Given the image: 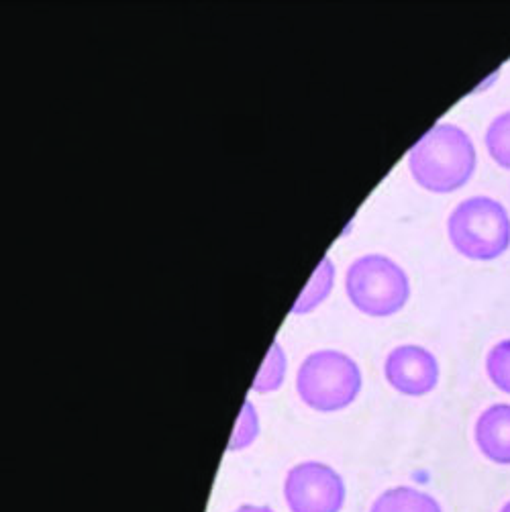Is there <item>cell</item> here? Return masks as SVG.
<instances>
[{
  "instance_id": "5",
  "label": "cell",
  "mask_w": 510,
  "mask_h": 512,
  "mask_svg": "<svg viewBox=\"0 0 510 512\" xmlns=\"http://www.w3.org/2000/svg\"><path fill=\"white\" fill-rule=\"evenodd\" d=\"M282 494L290 512H341L347 486L335 468L309 459L288 470Z\"/></svg>"
},
{
  "instance_id": "15",
  "label": "cell",
  "mask_w": 510,
  "mask_h": 512,
  "mask_svg": "<svg viewBox=\"0 0 510 512\" xmlns=\"http://www.w3.org/2000/svg\"><path fill=\"white\" fill-rule=\"evenodd\" d=\"M498 512H510V500H508V502H506Z\"/></svg>"
},
{
  "instance_id": "3",
  "label": "cell",
  "mask_w": 510,
  "mask_h": 512,
  "mask_svg": "<svg viewBox=\"0 0 510 512\" xmlns=\"http://www.w3.org/2000/svg\"><path fill=\"white\" fill-rule=\"evenodd\" d=\"M451 245L468 260L492 262L510 247V217L490 196H472L457 204L447 219Z\"/></svg>"
},
{
  "instance_id": "13",
  "label": "cell",
  "mask_w": 510,
  "mask_h": 512,
  "mask_svg": "<svg viewBox=\"0 0 510 512\" xmlns=\"http://www.w3.org/2000/svg\"><path fill=\"white\" fill-rule=\"evenodd\" d=\"M258 435H260L258 411H255V406L249 400H245L243 408H241V415L235 425V431L229 441V451L247 449L255 439H258Z\"/></svg>"
},
{
  "instance_id": "1",
  "label": "cell",
  "mask_w": 510,
  "mask_h": 512,
  "mask_svg": "<svg viewBox=\"0 0 510 512\" xmlns=\"http://www.w3.org/2000/svg\"><path fill=\"white\" fill-rule=\"evenodd\" d=\"M476 145L453 123H437L408 151V168L419 186L447 194L468 184L476 172Z\"/></svg>"
},
{
  "instance_id": "6",
  "label": "cell",
  "mask_w": 510,
  "mask_h": 512,
  "mask_svg": "<svg viewBox=\"0 0 510 512\" xmlns=\"http://www.w3.org/2000/svg\"><path fill=\"white\" fill-rule=\"evenodd\" d=\"M384 378L404 396H425L433 392L439 382L437 357L415 343L398 345L386 355Z\"/></svg>"
},
{
  "instance_id": "11",
  "label": "cell",
  "mask_w": 510,
  "mask_h": 512,
  "mask_svg": "<svg viewBox=\"0 0 510 512\" xmlns=\"http://www.w3.org/2000/svg\"><path fill=\"white\" fill-rule=\"evenodd\" d=\"M490 158L504 170H510V111L498 115L486 131Z\"/></svg>"
},
{
  "instance_id": "10",
  "label": "cell",
  "mask_w": 510,
  "mask_h": 512,
  "mask_svg": "<svg viewBox=\"0 0 510 512\" xmlns=\"http://www.w3.org/2000/svg\"><path fill=\"white\" fill-rule=\"evenodd\" d=\"M286 376V355L282 351V345L278 341H274V345L270 347L266 362L260 368L258 376H255L251 390L260 392V394H268V392H276Z\"/></svg>"
},
{
  "instance_id": "7",
  "label": "cell",
  "mask_w": 510,
  "mask_h": 512,
  "mask_svg": "<svg viewBox=\"0 0 510 512\" xmlns=\"http://www.w3.org/2000/svg\"><path fill=\"white\" fill-rule=\"evenodd\" d=\"M474 437L480 453L492 464L510 466V404L488 406L476 421Z\"/></svg>"
},
{
  "instance_id": "8",
  "label": "cell",
  "mask_w": 510,
  "mask_h": 512,
  "mask_svg": "<svg viewBox=\"0 0 510 512\" xmlns=\"http://www.w3.org/2000/svg\"><path fill=\"white\" fill-rule=\"evenodd\" d=\"M370 512H443L439 500L413 486H394L384 490L370 506Z\"/></svg>"
},
{
  "instance_id": "9",
  "label": "cell",
  "mask_w": 510,
  "mask_h": 512,
  "mask_svg": "<svg viewBox=\"0 0 510 512\" xmlns=\"http://www.w3.org/2000/svg\"><path fill=\"white\" fill-rule=\"evenodd\" d=\"M333 276H335L333 262L329 260V255H325L323 262L317 266V270H315V274H313L309 286H306V288L300 292V296H298V300H296V304H294L292 313H294V315H304V313H311V311L315 309V306H319V304L327 298V294L331 292Z\"/></svg>"
},
{
  "instance_id": "14",
  "label": "cell",
  "mask_w": 510,
  "mask_h": 512,
  "mask_svg": "<svg viewBox=\"0 0 510 512\" xmlns=\"http://www.w3.org/2000/svg\"><path fill=\"white\" fill-rule=\"evenodd\" d=\"M231 512H276V510L270 506H262V504H241Z\"/></svg>"
},
{
  "instance_id": "12",
  "label": "cell",
  "mask_w": 510,
  "mask_h": 512,
  "mask_svg": "<svg viewBox=\"0 0 510 512\" xmlns=\"http://www.w3.org/2000/svg\"><path fill=\"white\" fill-rule=\"evenodd\" d=\"M486 374L504 394H510V339L498 341L486 355Z\"/></svg>"
},
{
  "instance_id": "4",
  "label": "cell",
  "mask_w": 510,
  "mask_h": 512,
  "mask_svg": "<svg viewBox=\"0 0 510 512\" xmlns=\"http://www.w3.org/2000/svg\"><path fill=\"white\" fill-rule=\"evenodd\" d=\"M345 292L360 313L368 317H390L411 296V282L394 260L380 253H368L347 268Z\"/></svg>"
},
{
  "instance_id": "2",
  "label": "cell",
  "mask_w": 510,
  "mask_h": 512,
  "mask_svg": "<svg viewBox=\"0 0 510 512\" xmlns=\"http://www.w3.org/2000/svg\"><path fill=\"white\" fill-rule=\"evenodd\" d=\"M300 400L317 413H337L362 392V370L353 357L337 349H319L302 360L296 372Z\"/></svg>"
}]
</instances>
